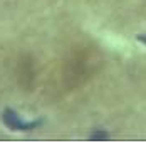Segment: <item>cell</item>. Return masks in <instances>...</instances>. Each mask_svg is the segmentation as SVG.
<instances>
[{
	"instance_id": "cell-3",
	"label": "cell",
	"mask_w": 146,
	"mask_h": 143,
	"mask_svg": "<svg viewBox=\"0 0 146 143\" xmlns=\"http://www.w3.org/2000/svg\"><path fill=\"white\" fill-rule=\"evenodd\" d=\"M19 78L22 79L24 86H29L34 81V71H32L30 61H25V59L20 61V64H19Z\"/></svg>"
},
{
	"instance_id": "cell-2",
	"label": "cell",
	"mask_w": 146,
	"mask_h": 143,
	"mask_svg": "<svg viewBox=\"0 0 146 143\" xmlns=\"http://www.w3.org/2000/svg\"><path fill=\"white\" fill-rule=\"evenodd\" d=\"M2 121H3V125L7 126V128L14 130V131H32V130L39 128L40 125H42V121L40 120H24L20 114L17 113L15 110L12 108H5L3 110V113H2Z\"/></svg>"
},
{
	"instance_id": "cell-4",
	"label": "cell",
	"mask_w": 146,
	"mask_h": 143,
	"mask_svg": "<svg viewBox=\"0 0 146 143\" xmlns=\"http://www.w3.org/2000/svg\"><path fill=\"white\" fill-rule=\"evenodd\" d=\"M138 41L146 45V34H139V35H138Z\"/></svg>"
},
{
	"instance_id": "cell-1",
	"label": "cell",
	"mask_w": 146,
	"mask_h": 143,
	"mask_svg": "<svg viewBox=\"0 0 146 143\" xmlns=\"http://www.w3.org/2000/svg\"><path fill=\"white\" fill-rule=\"evenodd\" d=\"M101 52L89 44H76L67 51L56 69V88L60 94H69L88 84L101 71Z\"/></svg>"
}]
</instances>
